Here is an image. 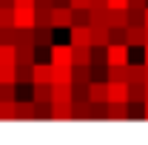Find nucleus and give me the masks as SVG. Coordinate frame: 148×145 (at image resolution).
<instances>
[{
	"mask_svg": "<svg viewBox=\"0 0 148 145\" xmlns=\"http://www.w3.org/2000/svg\"><path fill=\"white\" fill-rule=\"evenodd\" d=\"M14 26L17 29H34L37 26V6H14Z\"/></svg>",
	"mask_w": 148,
	"mask_h": 145,
	"instance_id": "1",
	"label": "nucleus"
},
{
	"mask_svg": "<svg viewBox=\"0 0 148 145\" xmlns=\"http://www.w3.org/2000/svg\"><path fill=\"white\" fill-rule=\"evenodd\" d=\"M131 46L128 43H111L108 46V66H128L131 63Z\"/></svg>",
	"mask_w": 148,
	"mask_h": 145,
	"instance_id": "2",
	"label": "nucleus"
},
{
	"mask_svg": "<svg viewBox=\"0 0 148 145\" xmlns=\"http://www.w3.org/2000/svg\"><path fill=\"white\" fill-rule=\"evenodd\" d=\"M51 63H54L57 68H60V66H74V46L71 43H69V46L54 43V46H51Z\"/></svg>",
	"mask_w": 148,
	"mask_h": 145,
	"instance_id": "3",
	"label": "nucleus"
},
{
	"mask_svg": "<svg viewBox=\"0 0 148 145\" xmlns=\"http://www.w3.org/2000/svg\"><path fill=\"white\" fill-rule=\"evenodd\" d=\"M74 26V6H54V29H71Z\"/></svg>",
	"mask_w": 148,
	"mask_h": 145,
	"instance_id": "4",
	"label": "nucleus"
},
{
	"mask_svg": "<svg viewBox=\"0 0 148 145\" xmlns=\"http://www.w3.org/2000/svg\"><path fill=\"white\" fill-rule=\"evenodd\" d=\"M69 40H71V46H91V26L74 23L69 29Z\"/></svg>",
	"mask_w": 148,
	"mask_h": 145,
	"instance_id": "5",
	"label": "nucleus"
},
{
	"mask_svg": "<svg viewBox=\"0 0 148 145\" xmlns=\"http://www.w3.org/2000/svg\"><path fill=\"white\" fill-rule=\"evenodd\" d=\"M40 117V108H37V100L29 97V100H20L17 97V120H34Z\"/></svg>",
	"mask_w": 148,
	"mask_h": 145,
	"instance_id": "6",
	"label": "nucleus"
},
{
	"mask_svg": "<svg viewBox=\"0 0 148 145\" xmlns=\"http://www.w3.org/2000/svg\"><path fill=\"white\" fill-rule=\"evenodd\" d=\"M88 97H91V103H108V80H91Z\"/></svg>",
	"mask_w": 148,
	"mask_h": 145,
	"instance_id": "7",
	"label": "nucleus"
},
{
	"mask_svg": "<svg viewBox=\"0 0 148 145\" xmlns=\"http://www.w3.org/2000/svg\"><path fill=\"white\" fill-rule=\"evenodd\" d=\"M91 46H111V26L94 23L91 26Z\"/></svg>",
	"mask_w": 148,
	"mask_h": 145,
	"instance_id": "8",
	"label": "nucleus"
},
{
	"mask_svg": "<svg viewBox=\"0 0 148 145\" xmlns=\"http://www.w3.org/2000/svg\"><path fill=\"white\" fill-rule=\"evenodd\" d=\"M54 26H34V43L43 49H51L54 46Z\"/></svg>",
	"mask_w": 148,
	"mask_h": 145,
	"instance_id": "9",
	"label": "nucleus"
},
{
	"mask_svg": "<svg viewBox=\"0 0 148 145\" xmlns=\"http://www.w3.org/2000/svg\"><path fill=\"white\" fill-rule=\"evenodd\" d=\"M57 68L54 63H34V83H54Z\"/></svg>",
	"mask_w": 148,
	"mask_h": 145,
	"instance_id": "10",
	"label": "nucleus"
},
{
	"mask_svg": "<svg viewBox=\"0 0 148 145\" xmlns=\"http://www.w3.org/2000/svg\"><path fill=\"white\" fill-rule=\"evenodd\" d=\"M108 103H128V83H108Z\"/></svg>",
	"mask_w": 148,
	"mask_h": 145,
	"instance_id": "11",
	"label": "nucleus"
},
{
	"mask_svg": "<svg viewBox=\"0 0 148 145\" xmlns=\"http://www.w3.org/2000/svg\"><path fill=\"white\" fill-rule=\"evenodd\" d=\"M71 80H74V85H88L94 80L91 66H71Z\"/></svg>",
	"mask_w": 148,
	"mask_h": 145,
	"instance_id": "12",
	"label": "nucleus"
},
{
	"mask_svg": "<svg viewBox=\"0 0 148 145\" xmlns=\"http://www.w3.org/2000/svg\"><path fill=\"white\" fill-rule=\"evenodd\" d=\"M145 26H128V40H125V43H128L131 49H143V46H145Z\"/></svg>",
	"mask_w": 148,
	"mask_h": 145,
	"instance_id": "13",
	"label": "nucleus"
},
{
	"mask_svg": "<svg viewBox=\"0 0 148 145\" xmlns=\"http://www.w3.org/2000/svg\"><path fill=\"white\" fill-rule=\"evenodd\" d=\"M17 63H29V66H34V63H37V46H34V43H29V46H17Z\"/></svg>",
	"mask_w": 148,
	"mask_h": 145,
	"instance_id": "14",
	"label": "nucleus"
},
{
	"mask_svg": "<svg viewBox=\"0 0 148 145\" xmlns=\"http://www.w3.org/2000/svg\"><path fill=\"white\" fill-rule=\"evenodd\" d=\"M94 51L91 46H74V66H91Z\"/></svg>",
	"mask_w": 148,
	"mask_h": 145,
	"instance_id": "15",
	"label": "nucleus"
},
{
	"mask_svg": "<svg viewBox=\"0 0 148 145\" xmlns=\"http://www.w3.org/2000/svg\"><path fill=\"white\" fill-rule=\"evenodd\" d=\"M128 103H108V120H128Z\"/></svg>",
	"mask_w": 148,
	"mask_h": 145,
	"instance_id": "16",
	"label": "nucleus"
},
{
	"mask_svg": "<svg viewBox=\"0 0 148 145\" xmlns=\"http://www.w3.org/2000/svg\"><path fill=\"white\" fill-rule=\"evenodd\" d=\"M0 120H17V100H0Z\"/></svg>",
	"mask_w": 148,
	"mask_h": 145,
	"instance_id": "17",
	"label": "nucleus"
},
{
	"mask_svg": "<svg viewBox=\"0 0 148 145\" xmlns=\"http://www.w3.org/2000/svg\"><path fill=\"white\" fill-rule=\"evenodd\" d=\"M108 83H128V66H108Z\"/></svg>",
	"mask_w": 148,
	"mask_h": 145,
	"instance_id": "18",
	"label": "nucleus"
},
{
	"mask_svg": "<svg viewBox=\"0 0 148 145\" xmlns=\"http://www.w3.org/2000/svg\"><path fill=\"white\" fill-rule=\"evenodd\" d=\"M128 103H145V83H128Z\"/></svg>",
	"mask_w": 148,
	"mask_h": 145,
	"instance_id": "19",
	"label": "nucleus"
},
{
	"mask_svg": "<svg viewBox=\"0 0 148 145\" xmlns=\"http://www.w3.org/2000/svg\"><path fill=\"white\" fill-rule=\"evenodd\" d=\"M108 26H128V9H111L108 14Z\"/></svg>",
	"mask_w": 148,
	"mask_h": 145,
	"instance_id": "20",
	"label": "nucleus"
},
{
	"mask_svg": "<svg viewBox=\"0 0 148 145\" xmlns=\"http://www.w3.org/2000/svg\"><path fill=\"white\" fill-rule=\"evenodd\" d=\"M128 83H145V63H128Z\"/></svg>",
	"mask_w": 148,
	"mask_h": 145,
	"instance_id": "21",
	"label": "nucleus"
},
{
	"mask_svg": "<svg viewBox=\"0 0 148 145\" xmlns=\"http://www.w3.org/2000/svg\"><path fill=\"white\" fill-rule=\"evenodd\" d=\"M29 43H34V29H17L14 46H29ZM34 46H37V43H34Z\"/></svg>",
	"mask_w": 148,
	"mask_h": 145,
	"instance_id": "22",
	"label": "nucleus"
},
{
	"mask_svg": "<svg viewBox=\"0 0 148 145\" xmlns=\"http://www.w3.org/2000/svg\"><path fill=\"white\" fill-rule=\"evenodd\" d=\"M17 40V26H0V46Z\"/></svg>",
	"mask_w": 148,
	"mask_h": 145,
	"instance_id": "23",
	"label": "nucleus"
},
{
	"mask_svg": "<svg viewBox=\"0 0 148 145\" xmlns=\"http://www.w3.org/2000/svg\"><path fill=\"white\" fill-rule=\"evenodd\" d=\"M128 26H145V9H128Z\"/></svg>",
	"mask_w": 148,
	"mask_h": 145,
	"instance_id": "24",
	"label": "nucleus"
},
{
	"mask_svg": "<svg viewBox=\"0 0 148 145\" xmlns=\"http://www.w3.org/2000/svg\"><path fill=\"white\" fill-rule=\"evenodd\" d=\"M0 26H14V6H0Z\"/></svg>",
	"mask_w": 148,
	"mask_h": 145,
	"instance_id": "25",
	"label": "nucleus"
},
{
	"mask_svg": "<svg viewBox=\"0 0 148 145\" xmlns=\"http://www.w3.org/2000/svg\"><path fill=\"white\" fill-rule=\"evenodd\" d=\"M128 9H148V0H128Z\"/></svg>",
	"mask_w": 148,
	"mask_h": 145,
	"instance_id": "26",
	"label": "nucleus"
},
{
	"mask_svg": "<svg viewBox=\"0 0 148 145\" xmlns=\"http://www.w3.org/2000/svg\"><path fill=\"white\" fill-rule=\"evenodd\" d=\"M74 9H91V0H71Z\"/></svg>",
	"mask_w": 148,
	"mask_h": 145,
	"instance_id": "27",
	"label": "nucleus"
},
{
	"mask_svg": "<svg viewBox=\"0 0 148 145\" xmlns=\"http://www.w3.org/2000/svg\"><path fill=\"white\" fill-rule=\"evenodd\" d=\"M111 9H128V0H108Z\"/></svg>",
	"mask_w": 148,
	"mask_h": 145,
	"instance_id": "28",
	"label": "nucleus"
},
{
	"mask_svg": "<svg viewBox=\"0 0 148 145\" xmlns=\"http://www.w3.org/2000/svg\"><path fill=\"white\" fill-rule=\"evenodd\" d=\"M143 63H145V66H148V43H145V46H143Z\"/></svg>",
	"mask_w": 148,
	"mask_h": 145,
	"instance_id": "29",
	"label": "nucleus"
},
{
	"mask_svg": "<svg viewBox=\"0 0 148 145\" xmlns=\"http://www.w3.org/2000/svg\"><path fill=\"white\" fill-rule=\"evenodd\" d=\"M54 6H71V0H54Z\"/></svg>",
	"mask_w": 148,
	"mask_h": 145,
	"instance_id": "30",
	"label": "nucleus"
},
{
	"mask_svg": "<svg viewBox=\"0 0 148 145\" xmlns=\"http://www.w3.org/2000/svg\"><path fill=\"white\" fill-rule=\"evenodd\" d=\"M0 6H14V0H0Z\"/></svg>",
	"mask_w": 148,
	"mask_h": 145,
	"instance_id": "31",
	"label": "nucleus"
},
{
	"mask_svg": "<svg viewBox=\"0 0 148 145\" xmlns=\"http://www.w3.org/2000/svg\"><path fill=\"white\" fill-rule=\"evenodd\" d=\"M145 120H148V100H145Z\"/></svg>",
	"mask_w": 148,
	"mask_h": 145,
	"instance_id": "32",
	"label": "nucleus"
},
{
	"mask_svg": "<svg viewBox=\"0 0 148 145\" xmlns=\"http://www.w3.org/2000/svg\"><path fill=\"white\" fill-rule=\"evenodd\" d=\"M145 26H148V9H145Z\"/></svg>",
	"mask_w": 148,
	"mask_h": 145,
	"instance_id": "33",
	"label": "nucleus"
},
{
	"mask_svg": "<svg viewBox=\"0 0 148 145\" xmlns=\"http://www.w3.org/2000/svg\"><path fill=\"white\" fill-rule=\"evenodd\" d=\"M145 29H148V26H145ZM145 43H148V31H145Z\"/></svg>",
	"mask_w": 148,
	"mask_h": 145,
	"instance_id": "34",
	"label": "nucleus"
}]
</instances>
